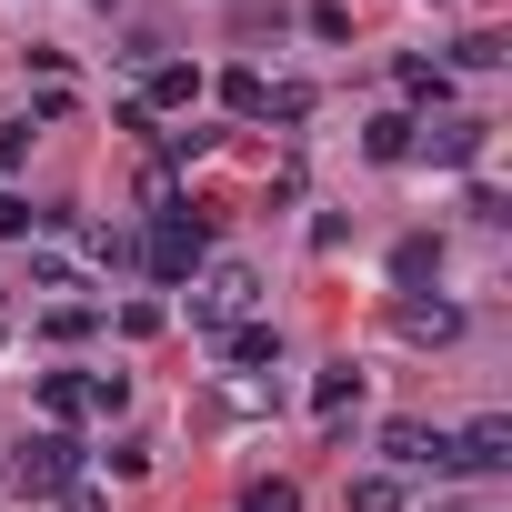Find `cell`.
I'll use <instances>...</instances> for the list:
<instances>
[{"mask_svg":"<svg viewBox=\"0 0 512 512\" xmlns=\"http://www.w3.org/2000/svg\"><path fill=\"white\" fill-rule=\"evenodd\" d=\"M432 262H442V251H432V241H422V231H412V241H402V251H392V282H432Z\"/></svg>","mask_w":512,"mask_h":512,"instance_id":"obj_17","label":"cell"},{"mask_svg":"<svg viewBox=\"0 0 512 512\" xmlns=\"http://www.w3.org/2000/svg\"><path fill=\"white\" fill-rule=\"evenodd\" d=\"M221 101H231L241 121H262V101H272V81H262V71H231V81H221Z\"/></svg>","mask_w":512,"mask_h":512,"instance_id":"obj_16","label":"cell"},{"mask_svg":"<svg viewBox=\"0 0 512 512\" xmlns=\"http://www.w3.org/2000/svg\"><path fill=\"white\" fill-rule=\"evenodd\" d=\"M392 81H402V101H432V111L452 101V71H442V61H422V51H412V61H402Z\"/></svg>","mask_w":512,"mask_h":512,"instance_id":"obj_10","label":"cell"},{"mask_svg":"<svg viewBox=\"0 0 512 512\" xmlns=\"http://www.w3.org/2000/svg\"><path fill=\"white\" fill-rule=\"evenodd\" d=\"M382 452H392L402 472H452V432H422V422H392Z\"/></svg>","mask_w":512,"mask_h":512,"instance_id":"obj_5","label":"cell"},{"mask_svg":"<svg viewBox=\"0 0 512 512\" xmlns=\"http://www.w3.org/2000/svg\"><path fill=\"white\" fill-rule=\"evenodd\" d=\"M251 302H262V272H251V262H211V272L191 282V322H201V332L251 322Z\"/></svg>","mask_w":512,"mask_h":512,"instance_id":"obj_3","label":"cell"},{"mask_svg":"<svg viewBox=\"0 0 512 512\" xmlns=\"http://www.w3.org/2000/svg\"><path fill=\"white\" fill-rule=\"evenodd\" d=\"M482 141H492V121H442V131H412V151H422V161H452V171H462V161H482Z\"/></svg>","mask_w":512,"mask_h":512,"instance_id":"obj_6","label":"cell"},{"mask_svg":"<svg viewBox=\"0 0 512 512\" xmlns=\"http://www.w3.org/2000/svg\"><path fill=\"white\" fill-rule=\"evenodd\" d=\"M502 61H512V51H502L492 31H462V41H452V71H502Z\"/></svg>","mask_w":512,"mask_h":512,"instance_id":"obj_15","label":"cell"},{"mask_svg":"<svg viewBox=\"0 0 512 512\" xmlns=\"http://www.w3.org/2000/svg\"><path fill=\"white\" fill-rule=\"evenodd\" d=\"M412 131H422L412 111H382V121L362 131V151H372V161H412Z\"/></svg>","mask_w":512,"mask_h":512,"instance_id":"obj_12","label":"cell"},{"mask_svg":"<svg viewBox=\"0 0 512 512\" xmlns=\"http://www.w3.org/2000/svg\"><path fill=\"white\" fill-rule=\"evenodd\" d=\"M191 101H201V71L191 61H161L151 71V111H191Z\"/></svg>","mask_w":512,"mask_h":512,"instance_id":"obj_11","label":"cell"},{"mask_svg":"<svg viewBox=\"0 0 512 512\" xmlns=\"http://www.w3.org/2000/svg\"><path fill=\"white\" fill-rule=\"evenodd\" d=\"M221 352H231V362H272V352H282V332H272V322H231V332H221Z\"/></svg>","mask_w":512,"mask_h":512,"instance_id":"obj_14","label":"cell"},{"mask_svg":"<svg viewBox=\"0 0 512 512\" xmlns=\"http://www.w3.org/2000/svg\"><path fill=\"white\" fill-rule=\"evenodd\" d=\"M0 482H11L21 502H51V492H71L81 482V442L51 422V432H21L11 442V462H0Z\"/></svg>","mask_w":512,"mask_h":512,"instance_id":"obj_1","label":"cell"},{"mask_svg":"<svg viewBox=\"0 0 512 512\" xmlns=\"http://www.w3.org/2000/svg\"><path fill=\"white\" fill-rule=\"evenodd\" d=\"M402 342H462V312L452 302H402Z\"/></svg>","mask_w":512,"mask_h":512,"instance_id":"obj_7","label":"cell"},{"mask_svg":"<svg viewBox=\"0 0 512 512\" xmlns=\"http://www.w3.org/2000/svg\"><path fill=\"white\" fill-rule=\"evenodd\" d=\"M352 402H362V372H352V362H332V372H312V412H322V422H342Z\"/></svg>","mask_w":512,"mask_h":512,"instance_id":"obj_9","label":"cell"},{"mask_svg":"<svg viewBox=\"0 0 512 512\" xmlns=\"http://www.w3.org/2000/svg\"><path fill=\"white\" fill-rule=\"evenodd\" d=\"M402 502H412V492H402V472H362L342 512H402Z\"/></svg>","mask_w":512,"mask_h":512,"instance_id":"obj_13","label":"cell"},{"mask_svg":"<svg viewBox=\"0 0 512 512\" xmlns=\"http://www.w3.org/2000/svg\"><path fill=\"white\" fill-rule=\"evenodd\" d=\"M302 31H312V41H342V31H352V11H342V0H312Z\"/></svg>","mask_w":512,"mask_h":512,"instance_id":"obj_20","label":"cell"},{"mask_svg":"<svg viewBox=\"0 0 512 512\" xmlns=\"http://www.w3.org/2000/svg\"><path fill=\"white\" fill-rule=\"evenodd\" d=\"M201 251H211V221H201V211H151V231H141L151 282H191V272H201Z\"/></svg>","mask_w":512,"mask_h":512,"instance_id":"obj_2","label":"cell"},{"mask_svg":"<svg viewBox=\"0 0 512 512\" xmlns=\"http://www.w3.org/2000/svg\"><path fill=\"white\" fill-rule=\"evenodd\" d=\"M21 151H31V121H0V171H11Z\"/></svg>","mask_w":512,"mask_h":512,"instance_id":"obj_22","label":"cell"},{"mask_svg":"<svg viewBox=\"0 0 512 512\" xmlns=\"http://www.w3.org/2000/svg\"><path fill=\"white\" fill-rule=\"evenodd\" d=\"M31 231H41V211H31L21 191H0V241H31Z\"/></svg>","mask_w":512,"mask_h":512,"instance_id":"obj_19","label":"cell"},{"mask_svg":"<svg viewBox=\"0 0 512 512\" xmlns=\"http://www.w3.org/2000/svg\"><path fill=\"white\" fill-rule=\"evenodd\" d=\"M241 512H302V492H292V482H251Z\"/></svg>","mask_w":512,"mask_h":512,"instance_id":"obj_21","label":"cell"},{"mask_svg":"<svg viewBox=\"0 0 512 512\" xmlns=\"http://www.w3.org/2000/svg\"><path fill=\"white\" fill-rule=\"evenodd\" d=\"M41 412L51 422H81L91 412V372H41Z\"/></svg>","mask_w":512,"mask_h":512,"instance_id":"obj_8","label":"cell"},{"mask_svg":"<svg viewBox=\"0 0 512 512\" xmlns=\"http://www.w3.org/2000/svg\"><path fill=\"white\" fill-rule=\"evenodd\" d=\"M452 472H512V422H502V412H482V422L452 442Z\"/></svg>","mask_w":512,"mask_h":512,"instance_id":"obj_4","label":"cell"},{"mask_svg":"<svg viewBox=\"0 0 512 512\" xmlns=\"http://www.w3.org/2000/svg\"><path fill=\"white\" fill-rule=\"evenodd\" d=\"M262 121H312V91H302V81H272V101H262Z\"/></svg>","mask_w":512,"mask_h":512,"instance_id":"obj_18","label":"cell"}]
</instances>
